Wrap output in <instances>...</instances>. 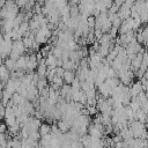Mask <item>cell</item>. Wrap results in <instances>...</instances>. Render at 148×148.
I'll list each match as a JSON object with an SVG mask.
<instances>
[{
    "label": "cell",
    "mask_w": 148,
    "mask_h": 148,
    "mask_svg": "<svg viewBox=\"0 0 148 148\" xmlns=\"http://www.w3.org/2000/svg\"><path fill=\"white\" fill-rule=\"evenodd\" d=\"M86 94H87V97H88V99H94V98H96L97 91H96V90H95V88H94V89H90V90H88Z\"/></svg>",
    "instance_id": "obj_19"
},
{
    "label": "cell",
    "mask_w": 148,
    "mask_h": 148,
    "mask_svg": "<svg viewBox=\"0 0 148 148\" xmlns=\"http://www.w3.org/2000/svg\"><path fill=\"white\" fill-rule=\"evenodd\" d=\"M57 60H58V58L56 56H53L52 52H50L49 56L46 57L47 69H54V68H57Z\"/></svg>",
    "instance_id": "obj_4"
},
{
    "label": "cell",
    "mask_w": 148,
    "mask_h": 148,
    "mask_svg": "<svg viewBox=\"0 0 148 148\" xmlns=\"http://www.w3.org/2000/svg\"><path fill=\"white\" fill-rule=\"evenodd\" d=\"M49 86V81H47V79L46 77H40L39 79V81L37 82V84H36V87H37V89L39 90V91H42L44 88H46Z\"/></svg>",
    "instance_id": "obj_9"
},
{
    "label": "cell",
    "mask_w": 148,
    "mask_h": 148,
    "mask_svg": "<svg viewBox=\"0 0 148 148\" xmlns=\"http://www.w3.org/2000/svg\"><path fill=\"white\" fill-rule=\"evenodd\" d=\"M109 34L111 35V37H112V38H116V36H117V34H119V29L112 25V28H111V30L109 31Z\"/></svg>",
    "instance_id": "obj_21"
},
{
    "label": "cell",
    "mask_w": 148,
    "mask_h": 148,
    "mask_svg": "<svg viewBox=\"0 0 148 148\" xmlns=\"http://www.w3.org/2000/svg\"><path fill=\"white\" fill-rule=\"evenodd\" d=\"M52 53H53V56H56L58 59L59 58H61L62 57V52H64V50L61 49V47H59V46H56V47H53L52 49V51H51Z\"/></svg>",
    "instance_id": "obj_14"
},
{
    "label": "cell",
    "mask_w": 148,
    "mask_h": 148,
    "mask_svg": "<svg viewBox=\"0 0 148 148\" xmlns=\"http://www.w3.org/2000/svg\"><path fill=\"white\" fill-rule=\"evenodd\" d=\"M118 16H119L123 21L126 20V18H128V17L131 16V9L120 6V9H119V12H118Z\"/></svg>",
    "instance_id": "obj_7"
},
{
    "label": "cell",
    "mask_w": 148,
    "mask_h": 148,
    "mask_svg": "<svg viewBox=\"0 0 148 148\" xmlns=\"http://www.w3.org/2000/svg\"><path fill=\"white\" fill-rule=\"evenodd\" d=\"M146 127H147V130H148V123H147V124H146Z\"/></svg>",
    "instance_id": "obj_27"
},
{
    "label": "cell",
    "mask_w": 148,
    "mask_h": 148,
    "mask_svg": "<svg viewBox=\"0 0 148 148\" xmlns=\"http://www.w3.org/2000/svg\"><path fill=\"white\" fill-rule=\"evenodd\" d=\"M62 77H64V81H65L67 84H72L73 81H74L75 77H76V73H75L74 71H65Z\"/></svg>",
    "instance_id": "obj_5"
},
{
    "label": "cell",
    "mask_w": 148,
    "mask_h": 148,
    "mask_svg": "<svg viewBox=\"0 0 148 148\" xmlns=\"http://www.w3.org/2000/svg\"><path fill=\"white\" fill-rule=\"evenodd\" d=\"M56 5H57V7H58V8H60V7H64V6L68 5V0H57Z\"/></svg>",
    "instance_id": "obj_22"
},
{
    "label": "cell",
    "mask_w": 148,
    "mask_h": 148,
    "mask_svg": "<svg viewBox=\"0 0 148 148\" xmlns=\"http://www.w3.org/2000/svg\"><path fill=\"white\" fill-rule=\"evenodd\" d=\"M98 88V92L104 97V98H108L111 96V92H112V88L106 83V82H103L101 86L97 87Z\"/></svg>",
    "instance_id": "obj_3"
},
{
    "label": "cell",
    "mask_w": 148,
    "mask_h": 148,
    "mask_svg": "<svg viewBox=\"0 0 148 148\" xmlns=\"http://www.w3.org/2000/svg\"><path fill=\"white\" fill-rule=\"evenodd\" d=\"M36 42H38L39 44H44V43L49 42V38L40 35V34H36Z\"/></svg>",
    "instance_id": "obj_17"
},
{
    "label": "cell",
    "mask_w": 148,
    "mask_h": 148,
    "mask_svg": "<svg viewBox=\"0 0 148 148\" xmlns=\"http://www.w3.org/2000/svg\"><path fill=\"white\" fill-rule=\"evenodd\" d=\"M7 127H8V126H7L6 124H2L1 127H0V132H1V133H6V131H7L6 128H7Z\"/></svg>",
    "instance_id": "obj_23"
},
{
    "label": "cell",
    "mask_w": 148,
    "mask_h": 148,
    "mask_svg": "<svg viewBox=\"0 0 148 148\" xmlns=\"http://www.w3.org/2000/svg\"><path fill=\"white\" fill-rule=\"evenodd\" d=\"M25 50H27V47L24 46L22 39H18V40H14L13 42V52H16L20 56H23L24 52H25Z\"/></svg>",
    "instance_id": "obj_2"
},
{
    "label": "cell",
    "mask_w": 148,
    "mask_h": 148,
    "mask_svg": "<svg viewBox=\"0 0 148 148\" xmlns=\"http://www.w3.org/2000/svg\"><path fill=\"white\" fill-rule=\"evenodd\" d=\"M15 64H16V60L12 59L10 57H8V58H6V59L3 60V65H5L10 72L14 71V68H15Z\"/></svg>",
    "instance_id": "obj_8"
},
{
    "label": "cell",
    "mask_w": 148,
    "mask_h": 148,
    "mask_svg": "<svg viewBox=\"0 0 148 148\" xmlns=\"http://www.w3.org/2000/svg\"><path fill=\"white\" fill-rule=\"evenodd\" d=\"M51 140H52V134L51 133L50 134H46V135H42V138L39 140V143L43 145L44 147H46V146H49L51 143Z\"/></svg>",
    "instance_id": "obj_10"
},
{
    "label": "cell",
    "mask_w": 148,
    "mask_h": 148,
    "mask_svg": "<svg viewBox=\"0 0 148 148\" xmlns=\"http://www.w3.org/2000/svg\"><path fill=\"white\" fill-rule=\"evenodd\" d=\"M121 22H123V20H121V18H120V17L118 16L117 18H114V20L112 21V25L119 29V28H120V25H121Z\"/></svg>",
    "instance_id": "obj_20"
},
{
    "label": "cell",
    "mask_w": 148,
    "mask_h": 148,
    "mask_svg": "<svg viewBox=\"0 0 148 148\" xmlns=\"http://www.w3.org/2000/svg\"><path fill=\"white\" fill-rule=\"evenodd\" d=\"M126 0H114V3H117L118 6H121Z\"/></svg>",
    "instance_id": "obj_25"
},
{
    "label": "cell",
    "mask_w": 148,
    "mask_h": 148,
    "mask_svg": "<svg viewBox=\"0 0 148 148\" xmlns=\"http://www.w3.org/2000/svg\"><path fill=\"white\" fill-rule=\"evenodd\" d=\"M95 25H96V17H95L94 15L88 16V27L90 28V30H95V29H94Z\"/></svg>",
    "instance_id": "obj_13"
},
{
    "label": "cell",
    "mask_w": 148,
    "mask_h": 148,
    "mask_svg": "<svg viewBox=\"0 0 148 148\" xmlns=\"http://www.w3.org/2000/svg\"><path fill=\"white\" fill-rule=\"evenodd\" d=\"M29 138L32 139V140H35V141H39L40 138H42V135H40L39 131H31L30 134H29Z\"/></svg>",
    "instance_id": "obj_15"
},
{
    "label": "cell",
    "mask_w": 148,
    "mask_h": 148,
    "mask_svg": "<svg viewBox=\"0 0 148 148\" xmlns=\"http://www.w3.org/2000/svg\"><path fill=\"white\" fill-rule=\"evenodd\" d=\"M46 0H37V2H39V3H44Z\"/></svg>",
    "instance_id": "obj_26"
},
{
    "label": "cell",
    "mask_w": 148,
    "mask_h": 148,
    "mask_svg": "<svg viewBox=\"0 0 148 148\" xmlns=\"http://www.w3.org/2000/svg\"><path fill=\"white\" fill-rule=\"evenodd\" d=\"M111 28H112V22H111L110 18H108V20L103 23V25H102V31H103V34L109 32V31L111 30Z\"/></svg>",
    "instance_id": "obj_12"
},
{
    "label": "cell",
    "mask_w": 148,
    "mask_h": 148,
    "mask_svg": "<svg viewBox=\"0 0 148 148\" xmlns=\"http://www.w3.org/2000/svg\"><path fill=\"white\" fill-rule=\"evenodd\" d=\"M71 6H76L77 3H80V0H69Z\"/></svg>",
    "instance_id": "obj_24"
},
{
    "label": "cell",
    "mask_w": 148,
    "mask_h": 148,
    "mask_svg": "<svg viewBox=\"0 0 148 148\" xmlns=\"http://www.w3.org/2000/svg\"><path fill=\"white\" fill-rule=\"evenodd\" d=\"M52 82H53L54 84H57L58 87H60V88H61V87L64 86V82H65V81H64V77H62V76H59V75H56Z\"/></svg>",
    "instance_id": "obj_16"
},
{
    "label": "cell",
    "mask_w": 148,
    "mask_h": 148,
    "mask_svg": "<svg viewBox=\"0 0 148 148\" xmlns=\"http://www.w3.org/2000/svg\"><path fill=\"white\" fill-rule=\"evenodd\" d=\"M57 125H58V127H59V130H60V132H61V133H67V132L72 128V126H71L67 121H65L64 119L59 120V121L57 123Z\"/></svg>",
    "instance_id": "obj_6"
},
{
    "label": "cell",
    "mask_w": 148,
    "mask_h": 148,
    "mask_svg": "<svg viewBox=\"0 0 148 148\" xmlns=\"http://www.w3.org/2000/svg\"><path fill=\"white\" fill-rule=\"evenodd\" d=\"M38 131H39L40 135H46V134H50V133H51V125H49V124H42Z\"/></svg>",
    "instance_id": "obj_11"
},
{
    "label": "cell",
    "mask_w": 148,
    "mask_h": 148,
    "mask_svg": "<svg viewBox=\"0 0 148 148\" xmlns=\"http://www.w3.org/2000/svg\"><path fill=\"white\" fill-rule=\"evenodd\" d=\"M86 106H87V109H88L90 116H96V114L98 113V109H97V106H94V105H86Z\"/></svg>",
    "instance_id": "obj_18"
},
{
    "label": "cell",
    "mask_w": 148,
    "mask_h": 148,
    "mask_svg": "<svg viewBox=\"0 0 148 148\" xmlns=\"http://www.w3.org/2000/svg\"><path fill=\"white\" fill-rule=\"evenodd\" d=\"M18 15V6L16 1L7 0L6 3L1 7V17L2 18H15Z\"/></svg>",
    "instance_id": "obj_1"
}]
</instances>
